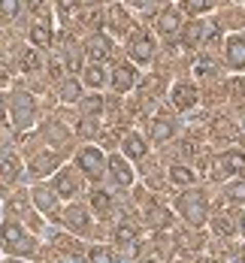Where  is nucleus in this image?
<instances>
[{
	"label": "nucleus",
	"instance_id": "nucleus-1",
	"mask_svg": "<svg viewBox=\"0 0 245 263\" xmlns=\"http://www.w3.org/2000/svg\"><path fill=\"white\" fill-rule=\"evenodd\" d=\"M0 239H3V248L9 254H33V242L15 221H6L0 227Z\"/></svg>",
	"mask_w": 245,
	"mask_h": 263
},
{
	"label": "nucleus",
	"instance_id": "nucleus-2",
	"mask_svg": "<svg viewBox=\"0 0 245 263\" xmlns=\"http://www.w3.org/2000/svg\"><path fill=\"white\" fill-rule=\"evenodd\" d=\"M179 212H182L185 221H191L194 227H200L206 221V197L200 191H185L179 197Z\"/></svg>",
	"mask_w": 245,
	"mask_h": 263
},
{
	"label": "nucleus",
	"instance_id": "nucleus-3",
	"mask_svg": "<svg viewBox=\"0 0 245 263\" xmlns=\"http://www.w3.org/2000/svg\"><path fill=\"white\" fill-rule=\"evenodd\" d=\"M36 118V100L30 94H15L12 97V121L18 130H27Z\"/></svg>",
	"mask_w": 245,
	"mask_h": 263
},
{
	"label": "nucleus",
	"instance_id": "nucleus-4",
	"mask_svg": "<svg viewBox=\"0 0 245 263\" xmlns=\"http://www.w3.org/2000/svg\"><path fill=\"white\" fill-rule=\"evenodd\" d=\"M76 163H79V170L88 176V179H100L103 170H106V158H103L100 148H82Z\"/></svg>",
	"mask_w": 245,
	"mask_h": 263
},
{
	"label": "nucleus",
	"instance_id": "nucleus-5",
	"mask_svg": "<svg viewBox=\"0 0 245 263\" xmlns=\"http://www.w3.org/2000/svg\"><path fill=\"white\" fill-rule=\"evenodd\" d=\"M127 54L134 58L136 64L152 61V54H155V43H152V36H145V33H136V36H130V43H127Z\"/></svg>",
	"mask_w": 245,
	"mask_h": 263
},
{
	"label": "nucleus",
	"instance_id": "nucleus-6",
	"mask_svg": "<svg viewBox=\"0 0 245 263\" xmlns=\"http://www.w3.org/2000/svg\"><path fill=\"white\" fill-rule=\"evenodd\" d=\"M85 52L91 54L94 64H100V61H106L109 54H112V40H109L106 33H91L88 43H85Z\"/></svg>",
	"mask_w": 245,
	"mask_h": 263
},
{
	"label": "nucleus",
	"instance_id": "nucleus-7",
	"mask_svg": "<svg viewBox=\"0 0 245 263\" xmlns=\"http://www.w3.org/2000/svg\"><path fill=\"white\" fill-rule=\"evenodd\" d=\"M194 103H197V88H194V85L182 82V85H176V88H173V106H176V109L188 112Z\"/></svg>",
	"mask_w": 245,
	"mask_h": 263
},
{
	"label": "nucleus",
	"instance_id": "nucleus-8",
	"mask_svg": "<svg viewBox=\"0 0 245 263\" xmlns=\"http://www.w3.org/2000/svg\"><path fill=\"white\" fill-rule=\"evenodd\" d=\"M227 64L233 70H245V36H230L227 40Z\"/></svg>",
	"mask_w": 245,
	"mask_h": 263
},
{
	"label": "nucleus",
	"instance_id": "nucleus-9",
	"mask_svg": "<svg viewBox=\"0 0 245 263\" xmlns=\"http://www.w3.org/2000/svg\"><path fill=\"white\" fill-rule=\"evenodd\" d=\"M109 170H112L115 182L121 184V187L134 184V170H130V166L124 163V158H118V155H109Z\"/></svg>",
	"mask_w": 245,
	"mask_h": 263
},
{
	"label": "nucleus",
	"instance_id": "nucleus-10",
	"mask_svg": "<svg viewBox=\"0 0 245 263\" xmlns=\"http://www.w3.org/2000/svg\"><path fill=\"white\" fill-rule=\"evenodd\" d=\"M121 148H124V155H127L130 160L145 158V139H142L139 133H127V136L121 139Z\"/></svg>",
	"mask_w": 245,
	"mask_h": 263
},
{
	"label": "nucleus",
	"instance_id": "nucleus-11",
	"mask_svg": "<svg viewBox=\"0 0 245 263\" xmlns=\"http://www.w3.org/2000/svg\"><path fill=\"white\" fill-rule=\"evenodd\" d=\"M54 194H61V197H73L76 194V176H73V170H61L54 176Z\"/></svg>",
	"mask_w": 245,
	"mask_h": 263
},
{
	"label": "nucleus",
	"instance_id": "nucleus-12",
	"mask_svg": "<svg viewBox=\"0 0 245 263\" xmlns=\"http://www.w3.org/2000/svg\"><path fill=\"white\" fill-rule=\"evenodd\" d=\"M218 170H227V173H242L245 170V155H239V152H227V155H221V158L215 160Z\"/></svg>",
	"mask_w": 245,
	"mask_h": 263
},
{
	"label": "nucleus",
	"instance_id": "nucleus-13",
	"mask_svg": "<svg viewBox=\"0 0 245 263\" xmlns=\"http://www.w3.org/2000/svg\"><path fill=\"white\" fill-rule=\"evenodd\" d=\"M134 82H136V70L134 67H118L115 76H112V88H115V91H130Z\"/></svg>",
	"mask_w": 245,
	"mask_h": 263
},
{
	"label": "nucleus",
	"instance_id": "nucleus-14",
	"mask_svg": "<svg viewBox=\"0 0 245 263\" xmlns=\"http://www.w3.org/2000/svg\"><path fill=\"white\" fill-rule=\"evenodd\" d=\"M64 218H67V227H70V230H76V233H82V230L88 227V212L82 209V206H70Z\"/></svg>",
	"mask_w": 245,
	"mask_h": 263
},
{
	"label": "nucleus",
	"instance_id": "nucleus-15",
	"mask_svg": "<svg viewBox=\"0 0 245 263\" xmlns=\"http://www.w3.org/2000/svg\"><path fill=\"white\" fill-rule=\"evenodd\" d=\"M179 27H182V18H179V12H176V9H166V12H161V18H158V30H161V33H166V36H169V33H176Z\"/></svg>",
	"mask_w": 245,
	"mask_h": 263
},
{
	"label": "nucleus",
	"instance_id": "nucleus-16",
	"mask_svg": "<svg viewBox=\"0 0 245 263\" xmlns=\"http://www.w3.org/2000/svg\"><path fill=\"white\" fill-rule=\"evenodd\" d=\"M61 100H64V103H76V100H82L79 79H67L64 85H61Z\"/></svg>",
	"mask_w": 245,
	"mask_h": 263
},
{
	"label": "nucleus",
	"instance_id": "nucleus-17",
	"mask_svg": "<svg viewBox=\"0 0 245 263\" xmlns=\"http://www.w3.org/2000/svg\"><path fill=\"white\" fill-rule=\"evenodd\" d=\"M134 239H136V227L130 221H121V224L115 227V242H118V245H134Z\"/></svg>",
	"mask_w": 245,
	"mask_h": 263
},
{
	"label": "nucleus",
	"instance_id": "nucleus-18",
	"mask_svg": "<svg viewBox=\"0 0 245 263\" xmlns=\"http://www.w3.org/2000/svg\"><path fill=\"white\" fill-rule=\"evenodd\" d=\"M173 133H176V127H173V121H155L152 124V139H158V142H166V139H173Z\"/></svg>",
	"mask_w": 245,
	"mask_h": 263
},
{
	"label": "nucleus",
	"instance_id": "nucleus-19",
	"mask_svg": "<svg viewBox=\"0 0 245 263\" xmlns=\"http://www.w3.org/2000/svg\"><path fill=\"white\" fill-rule=\"evenodd\" d=\"M194 179H197V176L191 173L188 166H182V163H176V166L169 170V182L173 184H194Z\"/></svg>",
	"mask_w": 245,
	"mask_h": 263
},
{
	"label": "nucleus",
	"instance_id": "nucleus-20",
	"mask_svg": "<svg viewBox=\"0 0 245 263\" xmlns=\"http://www.w3.org/2000/svg\"><path fill=\"white\" fill-rule=\"evenodd\" d=\"M30 43H33V46H40V49H46V46L52 43L49 27H46V25H33V27H30Z\"/></svg>",
	"mask_w": 245,
	"mask_h": 263
},
{
	"label": "nucleus",
	"instance_id": "nucleus-21",
	"mask_svg": "<svg viewBox=\"0 0 245 263\" xmlns=\"http://www.w3.org/2000/svg\"><path fill=\"white\" fill-rule=\"evenodd\" d=\"M82 76H85V85H91V88H100L106 73H103V67H100V64H91V67H85V73H82Z\"/></svg>",
	"mask_w": 245,
	"mask_h": 263
},
{
	"label": "nucleus",
	"instance_id": "nucleus-22",
	"mask_svg": "<svg viewBox=\"0 0 245 263\" xmlns=\"http://www.w3.org/2000/svg\"><path fill=\"white\" fill-rule=\"evenodd\" d=\"M0 176H3L6 182H15V179H18V160L15 158H3L0 160Z\"/></svg>",
	"mask_w": 245,
	"mask_h": 263
},
{
	"label": "nucleus",
	"instance_id": "nucleus-23",
	"mask_svg": "<svg viewBox=\"0 0 245 263\" xmlns=\"http://www.w3.org/2000/svg\"><path fill=\"white\" fill-rule=\"evenodd\" d=\"M33 203H36L40 209L52 212V209H54V197H52V191H46V187H36V191H33Z\"/></svg>",
	"mask_w": 245,
	"mask_h": 263
},
{
	"label": "nucleus",
	"instance_id": "nucleus-24",
	"mask_svg": "<svg viewBox=\"0 0 245 263\" xmlns=\"http://www.w3.org/2000/svg\"><path fill=\"white\" fill-rule=\"evenodd\" d=\"M227 200L230 203H245V179H236V182L227 184Z\"/></svg>",
	"mask_w": 245,
	"mask_h": 263
},
{
	"label": "nucleus",
	"instance_id": "nucleus-25",
	"mask_svg": "<svg viewBox=\"0 0 245 263\" xmlns=\"http://www.w3.org/2000/svg\"><path fill=\"white\" fill-rule=\"evenodd\" d=\"M203 33H206V22H194V25L185 27V43H200L203 40Z\"/></svg>",
	"mask_w": 245,
	"mask_h": 263
},
{
	"label": "nucleus",
	"instance_id": "nucleus-26",
	"mask_svg": "<svg viewBox=\"0 0 245 263\" xmlns=\"http://www.w3.org/2000/svg\"><path fill=\"white\" fill-rule=\"evenodd\" d=\"M88 263H115V257H112V251H109L106 245H97V248H91Z\"/></svg>",
	"mask_w": 245,
	"mask_h": 263
},
{
	"label": "nucleus",
	"instance_id": "nucleus-27",
	"mask_svg": "<svg viewBox=\"0 0 245 263\" xmlns=\"http://www.w3.org/2000/svg\"><path fill=\"white\" fill-rule=\"evenodd\" d=\"M82 109H85V115H100L103 112V97H85Z\"/></svg>",
	"mask_w": 245,
	"mask_h": 263
},
{
	"label": "nucleus",
	"instance_id": "nucleus-28",
	"mask_svg": "<svg viewBox=\"0 0 245 263\" xmlns=\"http://www.w3.org/2000/svg\"><path fill=\"white\" fill-rule=\"evenodd\" d=\"M91 203H94V209L106 212L109 209V194L106 191H94V194H91Z\"/></svg>",
	"mask_w": 245,
	"mask_h": 263
},
{
	"label": "nucleus",
	"instance_id": "nucleus-29",
	"mask_svg": "<svg viewBox=\"0 0 245 263\" xmlns=\"http://www.w3.org/2000/svg\"><path fill=\"white\" fill-rule=\"evenodd\" d=\"M148 218H152V227H166L169 224V212L166 209H155Z\"/></svg>",
	"mask_w": 245,
	"mask_h": 263
},
{
	"label": "nucleus",
	"instance_id": "nucleus-30",
	"mask_svg": "<svg viewBox=\"0 0 245 263\" xmlns=\"http://www.w3.org/2000/svg\"><path fill=\"white\" fill-rule=\"evenodd\" d=\"M185 9L194 12V15H200V12H209V9H212V3H206V0H188V3H185Z\"/></svg>",
	"mask_w": 245,
	"mask_h": 263
},
{
	"label": "nucleus",
	"instance_id": "nucleus-31",
	"mask_svg": "<svg viewBox=\"0 0 245 263\" xmlns=\"http://www.w3.org/2000/svg\"><path fill=\"white\" fill-rule=\"evenodd\" d=\"M0 9H3V15H6V18H15V15H18V9H22V6H18V3H15V0H6V3H3V6H0Z\"/></svg>",
	"mask_w": 245,
	"mask_h": 263
},
{
	"label": "nucleus",
	"instance_id": "nucleus-32",
	"mask_svg": "<svg viewBox=\"0 0 245 263\" xmlns=\"http://www.w3.org/2000/svg\"><path fill=\"white\" fill-rule=\"evenodd\" d=\"M40 67V54L36 52H27L25 54V70H36Z\"/></svg>",
	"mask_w": 245,
	"mask_h": 263
},
{
	"label": "nucleus",
	"instance_id": "nucleus-33",
	"mask_svg": "<svg viewBox=\"0 0 245 263\" xmlns=\"http://www.w3.org/2000/svg\"><path fill=\"white\" fill-rule=\"evenodd\" d=\"M197 73H212V64H209V61H200V64H197Z\"/></svg>",
	"mask_w": 245,
	"mask_h": 263
},
{
	"label": "nucleus",
	"instance_id": "nucleus-34",
	"mask_svg": "<svg viewBox=\"0 0 245 263\" xmlns=\"http://www.w3.org/2000/svg\"><path fill=\"white\" fill-rule=\"evenodd\" d=\"M3 115H6V97L0 94V118H3Z\"/></svg>",
	"mask_w": 245,
	"mask_h": 263
},
{
	"label": "nucleus",
	"instance_id": "nucleus-35",
	"mask_svg": "<svg viewBox=\"0 0 245 263\" xmlns=\"http://www.w3.org/2000/svg\"><path fill=\"white\" fill-rule=\"evenodd\" d=\"M239 221H242V224H239V227H242V233H245V215H242V218H239Z\"/></svg>",
	"mask_w": 245,
	"mask_h": 263
},
{
	"label": "nucleus",
	"instance_id": "nucleus-36",
	"mask_svg": "<svg viewBox=\"0 0 245 263\" xmlns=\"http://www.w3.org/2000/svg\"><path fill=\"white\" fill-rule=\"evenodd\" d=\"M3 82H6V76H3V70H0V85H3Z\"/></svg>",
	"mask_w": 245,
	"mask_h": 263
},
{
	"label": "nucleus",
	"instance_id": "nucleus-37",
	"mask_svg": "<svg viewBox=\"0 0 245 263\" xmlns=\"http://www.w3.org/2000/svg\"><path fill=\"white\" fill-rule=\"evenodd\" d=\"M142 263H158V260H155V257H148V260H142Z\"/></svg>",
	"mask_w": 245,
	"mask_h": 263
},
{
	"label": "nucleus",
	"instance_id": "nucleus-38",
	"mask_svg": "<svg viewBox=\"0 0 245 263\" xmlns=\"http://www.w3.org/2000/svg\"><path fill=\"white\" fill-rule=\"evenodd\" d=\"M242 148H245V136H242Z\"/></svg>",
	"mask_w": 245,
	"mask_h": 263
},
{
	"label": "nucleus",
	"instance_id": "nucleus-39",
	"mask_svg": "<svg viewBox=\"0 0 245 263\" xmlns=\"http://www.w3.org/2000/svg\"><path fill=\"white\" fill-rule=\"evenodd\" d=\"M242 263H245V257H242Z\"/></svg>",
	"mask_w": 245,
	"mask_h": 263
}]
</instances>
